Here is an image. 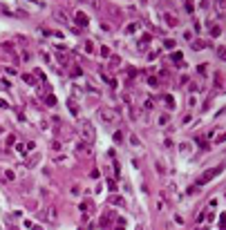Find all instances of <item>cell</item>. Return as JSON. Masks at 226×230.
Instances as JSON below:
<instances>
[{"instance_id": "cell-8", "label": "cell", "mask_w": 226, "mask_h": 230, "mask_svg": "<svg viewBox=\"0 0 226 230\" xmlns=\"http://www.w3.org/2000/svg\"><path fill=\"white\" fill-rule=\"evenodd\" d=\"M23 80H25L27 85H34V83H36V78H34L31 74H23Z\"/></svg>"}, {"instance_id": "cell-10", "label": "cell", "mask_w": 226, "mask_h": 230, "mask_svg": "<svg viewBox=\"0 0 226 230\" xmlns=\"http://www.w3.org/2000/svg\"><path fill=\"white\" fill-rule=\"evenodd\" d=\"M76 150L83 152V154H87V143H78V145H76Z\"/></svg>"}, {"instance_id": "cell-18", "label": "cell", "mask_w": 226, "mask_h": 230, "mask_svg": "<svg viewBox=\"0 0 226 230\" xmlns=\"http://www.w3.org/2000/svg\"><path fill=\"white\" fill-rule=\"evenodd\" d=\"M172 60H175V63H181V54H177V51H175V54H172Z\"/></svg>"}, {"instance_id": "cell-20", "label": "cell", "mask_w": 226, "mask_h": 230, "mask_svg": "<svg viewBox=\"0 0 226 230\" xmlns=\"http://www.w3.org/2000/svg\"><path fill=\"white\" fill-rule=\"evenodd\" d=\"M31 228H34V230H43V228H38V226H31Z\"/></svg>"}, {"instance_id": "cell-11", "label": "cell", "mask_w": 226, "mask_h": 230, "mask_svg": "<svg viewBox=\"0 0 226 230\" xmlns=\"http://www.w3.org/2000/svg\"><path fill=\"white\" fill-rule=\"evenodd\" d=\"M164 101H166V105L170 107V110L175 107V101H172V96H164Z\"/></svg>"}, {"instance_id": "cell-1", "label": "cell", "mask_w": 226, "mask_h": 230, "mask_svg": "<svg viewBox=\"0 0 226 230\" xmlns=\"http://www.w3.org/2000/svg\"><path fill=\"white\" fill-rule=\"evenodd\" d=\"M81 139L85 141V143H92V141H94V130H92L90 121H81Z\"/></svg>"}, {"instance_id": "cell-9", "label": "cell", "mask_w": 226, "mask_h": 230, "mask_svg": "<svg viewBox=\"0 0 226 230\" xmlns=\"http://www.w3.org/2000/svg\"><path fill=\"white\" fill-rule=\"evenodd\" d=\"M164 47H166V49H175V40H172V38H168L166 43H164Z\"/></svg>"}, {"instance_id": "cell-7", "label": "cell", "mask_w": 226, "mask_h": 230, "mask_svg": "<svg viewBox=\"0 0 226 230\" xmlns=\"http://www.w3.org/2000/svg\"><path fill=\"white\" fill-rule=\"evenodd\" d=\"M38 161H40V154H34V156H31L29 161H27V168H34V165L38 163Z\"/></svg>"}, {"instance_id": "cell-16", "label": "cell", "mask_w": 226, "mask_h": 230, "mask_svg": "<svg viewBox=\"0 0 226 230\" xmlns=\"http://www.w3.org/2000/svg\"><path fill=\"white\" fill-rule=\"evenodd\" d=\"M56 18H58V20H63V22H65V20H67V18H65V14H63V11H56Z\"/></svg>"}, {"instance_id": "cell-14", "label": "cell", "mask_w": 226, "mask_h": 230, "mask_svg": "<svg viewBox=\"0 0 226 230\" xmlns=\"http://www.w3.org/2000/svg\"><path fill=\"white\" fill-rule=\"evenodd\" d=\"M45 103H47V105L52 107V105H56V98H54V96L49 94V96H47V98H45Z\"/></svg>"}, {"instance_id": "cell-19", "label": "cell", "mask_w": 226, "mask_h": 230, "mask_svg": "<svg viewBox=\"0 0 226 230\" xmlns=\"http://www.w3.org/2000/svg\"><path fill=\"white\" fill-rule=\"evenodd\" d=\"M70 110H72V112H74V114H78V107H76V105H74V103H72V101H70Z\"/></svg>"}, {"instance_id": "cell-15", "label": "cell", "mask_w": 226, "mask_h": 230, "mask_svg": "<svg viewBox=\"0 0 226 230\" xmlns=\"http://www.w3.org/2000/svg\"><path fill=\"white\" fill-rule=\"evenodd\" d=\"M184 7H186V11H188V14H193V11H195V5H193V2H186Z\"/></svg>"}, {"instance_id": "cell-17", "label": "cell", "mask_w": 226, "mask_h": 230, "mask_svg": "<svg viewBox=\"0 0 226 230\" xmlns=\"http://www.w3.org/2000/svg\"><path fill=\"white\" fill-rule=\"evenodd\" d=\"M108 188H110V190H112V192H114V190H116V183H114V181H112V179H110V181H108Z\"/></svg>"}, {"instance_id": "cell-13", "label": "cell", "mask_w": 226, "mask_h": 230, "mask_svg": "<svg viewBox=\"0 0 226 230\" xmlns=\"http://www.w3.org/2000/svg\"><path fill=\"white\" fill-rule=\"evenodd\" d=\"M219 221H222L219 228H222V230H226V212H224V215H219Z\"/></svg>"}, {"instance_id": "cell-6", "label": "cell", "mask_w": 226, "mask_h": 230, "mask_svg": "<svg viewBox=\"0 0 226 230\" xmlns=\"http://www.w3.org/2000/svg\"><path fill=\"white\" fill-rule=\"evenodd\" d=\"M47 221H52V223L56 221V208H54V205H49V208H47Z\"/></svg>"}, {"instance_id": "cell-12", "label": "cell", "mask_w": 226, "mask_h": 230, "mask_svg": "<svg viewBox=\"0 0 226 230\" xmlns=\"http://www.w3.org/2000/svg\"><path fill=\"white\" fill-rule=\"evenodd\" d=\"M217 56H219L222 60H226V47H219V49H217Z\"/></svg>"}, {"instance_id": "cell-3", "label": "cell", "mask_w": 226, "mask_h": 230, "mask_svg": "<svg viewBox=\"0 0 226 230\" xmlns=\"http://www.w3.org/2000/svg\"><path fill=\"white\" fill-rule=\"evenodd\" d=\"M101 119L105 121V123H112V121H116V114L112 110H108V107H103V110H101Z\"/></svg>"}, {"instance_id": "cell-4", "label": "cell", "mask_w": 226, "mask_h": 230, "mask_svg": "<svg viewBox=\"0 0 226 230\" xmlns=\"http://www.w3.org/2000/svg\"><path fill=\"white\" fill-rule=\"evenodd\" d=\"M74 18H76V22H78L81 27H85V25H87V16L83 14V11H76V16H74Z\"/></svg>"}, {"instance_id": "cell-5", "label": "cell", "mask_w": 226, "mask_h": 230, "mask_svg": "<svg viewBox=\"0 0 226 230\" xmlns=\"http://www.w3.org/2000/svg\"><path fill=\"white\" fill-rule=\"evenodd\" d=\"M164 20L168 22V27H177V18L172 14H164Z\"/></svg>"}, {"instance_id": "cell-2", "label": "cell", "mask_w": 226, "mask_h": 230, "mask_svg": "<svg viewBox=\"0 0 226 230\" xmlns=\"http://www.w3.org/2000/svg\"><path fill=\"white\" fill-rule=\"evenodd\" d=\"M219 172H222V165H215V168H211V170H206L204 174H201V179L197 181V185H206L208 181H213V179H215L217 174H219Z\"/></svg>"}]
</instances>
